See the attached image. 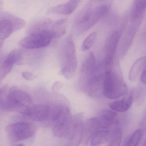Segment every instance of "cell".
I'll return each mask as SVG.
<instances>
[{
	"label": "cell",
	"mask_w": 146,
	"mask_h": 146,
	"mask_svg": "<svg viewBox=\"0 0 146 146\" xmlns=\"http://www.w3.org/2000/svg\"><path fill=\"white\" fill-rule=\"evenodd\" d=\"M33 103V100L30 94L16 87H13L9 90L0 108L5 111H16L22 114Z\"/></svg>",
	"instance_id": "obj_1"
},
{
	"label": "cell",
	"mask_w": 146,
	"mask_h": 146,
	"mask_svg": "<svg viewBox=\"0 0 146 146\" xmlns=\"http://www.w3.org/2000/svg\"><path fill=\"white\" fill-rule=\"evenodd\" d=\"M112 65L104 59L96 65L92 77L87 84L84 91L92 97H99L103 94V87L107 72L111 69Z\"/></svg>",
	"instance_id": "obj_2"
},
{
	"label": "cell",
	"mask_w": 146,
	"mask_h": 146,
	"mask_svg": "<svg viewBox=\"0 0 146 146\" xmlns=\"http://www.w3.org/2000/svg\"><path fill=\"white\" fill-rule=\"evenodd\" d=\"M125 82L118 73L110 69L106 75L103 87V94L109 99H115L124 96L127 92Z\"/></svg>",
	"instance_id": "obj_3"
},
{
	"label": "cell",
	"mask_w": 146,
	"mask_h": 146,
	"mask_svg": "<svg viewBox=\"0 0 146 146\" xmlns=\"http://www.w3.org/2000/svg\"><path fill=\"white\" fill-rule=\"evenodd\" d=\"M77 61L72 36L69 35L66 40L61 60V68L63 76L67 79L74 77L77 69Z\"/></svg>",
	"instance_id": "obj_4"
},
{
	"label": "cell",
	"mask_w": 146,
	"mask_h": 146,
	"mask_svg": "<svg viewBox=\"0 0 146 146\" xmlns=\"http://www.w3.org/2000/svg\"><path fill=\"white\" fill-rule=\"evenodd\" d=\"M37 130L36 125L31 123L20 122L8 125L6 133L10 142L17 143L32 137Z\"/></svg>",
	"instance_id": "obj_5"
},
{
	"label": "cell",
	"mask_w": 146,
	"mask_h": 146,
	"mask_svg": "<svg viewBox=\"0 0 146 146\" xmlns=\"http://www.w3.org/2000/svg\"><path fill=\"white\" fill-rule=\"evenodd\" d=\"M53 39L52 35L48 32L29 33L20 41L19 44L25 49H40L48 46Z\"/></svg>",
	"instance_id": "obj_6"
},
{
	"label": "cell",
	"mask_w": 146,
	"mask_h": 146,
	"mask_svg": "<svg viewBox=\"0 0 146 146\" xmlns=\"http://www.w3.org/2000/svg\"><path fill=\"white\" fill-rule=\"evenodd\" d=\"M72 116L69 108L65 107L64 111L54 121V135L58 138H66L70 128Z\"/></svg>",
	"instance_id": "obj_7"
},
{
	"label": "cell",
	"mask_w": 146,
	"mask_h": 146,
	"mask_svg": "<svg viewBox=\"0 0 146 146\" xmlns=\"http://www.w3.org/2000/svg\"><path fill=\"white\" fill-rule=\"evenodd\" d=\"M51 110V107L47 105H31L22 114L33 121H43L49 119Z\"/></svg>",
	"instance_id": "obj_8"
},
{
	"label": "cell",
	"mask_w": 146,
	"mask_h": 146,
	"mask_svg": "<svg viewBox=\"0 0 146 146\" xmlns=\"http://www.w3.org/2000/svg\"><path fill=\"white\" fill-rule=\"evenodd\" d=\"M82 113L76 114L72 116L70 128L66 138L73 145H77L81 143L84 123Z\"/></svg>",
	"instance_id": "obj_9"
},
{
	"label": "cell",
	"mask_w": 146,
	"mask_h": 146,
	"mask_svg": "<svg viewBox=\"0 0 146 146\" xmlns=\"http://www.w3.org/2000/svg\"><path fill=\"white\" fill-rule=\"evenodd\" d=\"M96 65L94 54L90 52L83 61L80 70V83L83 91L92 77Z\"/></svg>",
	"instance_id": "obj_10"
},
{
	"label": "cell",
	"mask_w": 146,
	"mask_h": 146,
	"mask_svg": "<svg viewBox=\"0 0 146 146\" xmlns=\"http://www.w3.org/2000/svg\"><path fill=\"white\" fill-rule=\"evenodd\" d=\"M108 11L109 7L106 5H100L94 8L87 21L82 26L78 28L79 31L84 32L91 29L107 14Z\"/></svg>",
	"instance_id": "obj_11"
},
{
	"label": "cell",
	"mask_w": 146,
	"mask_h": 146,
	"mask_svg": "<svg viewBox=\"0 0 146 146\" xmlns=\"http://www.w3.org/2000/svg\"><path fill=\"white\" fill-rule=\"evenodd\" d=\"M121 33L119 31L113 32L107 39L106 44V56L105 60L110 64H113L115 54L117 49Z\"/></svg>",
	"instance_id": "obj_12"
},
{
	"label": "cell",
	"mask_w": 146,
	"mask_h": 146,
	"mask_svg": "<svg viewBox=\"0 0 146 146\" xmlns=\"http://www.w3.org/2000/svg\"><path fill=\"white\" fill-rule=\"evenodd\" d=\"M100 129L101 128L97 117H93L88 120L83 125L81 143L88 144L94 134Z\"/></svg>",
	"instance_id": "obj_13"
},
{
	"label": "cell",
	"mask_w": 146,
	"mask_h": 146,
	"mask_svg": "<svg viewBox=\"0 0 146 146\" xmlns=\"http://www.w3.org/2000/svg\"><path fill=\"white\" fill-rule=\"evenodd\" d=\"M117 113L114 111L105 110L102 111L98 118L100 128L109 129L116 124Z\"/></svg>",
	"instance_id": "obj_14"
},
{
	"label": "cell",
	"mask_w": 146,
	"mask_h": 146,
	"mask_svg": "<svg viewBox=\"0 0 146 146\" xmlns=\"http://www.w3.org/2000/svg\"><path fill=\"white\" fill-rule=\"evenodd\" d=\"M80 0H70L63 4L56 5L50 8L47 13L59 15H70L74 12L77 7Z\"/></svg>",
	"instance_id": "obj_15"
},
{
	"label": "cell",
	"mask_w": 146,
	"mask_h": 146,
	"mask_svg": "<svg viewBox=\"0 0 146 146\" xmlns=\"http://www.w3.org/2000/svg\"><path fill=\"white\" fill-rule=\"evenodd\" d=\"M134 100V92H132L127 97L119 99L110 104L111 109L115 112H123L127 111L132 106Z\"/></svg>",
	"instance_id": "obj_16"
},
{
	"label": "cell",
	"mask_w": 146,
	"mask_h": 146,
	"mask_svg": "<svg viewBox=\"0 0 146 146\" xmlns=\"http://www.w3.org/2000/svg\"><path fill=\"white\" fill-rule=\"evenodd\" d=\"M94 1V0L89 1L77 15L75 21L76 26L77 29L82 26L88 20L94 9L93 7Z\"/></svg>",
	"instance_id": "obj_17"
},
{
	"label": "cell",
	"mask_w": 146,
	"mask_h": 146,
	"mask_svg": "<svg viewBox=\"0 0 146 146\" xmlns=\"http://www.w3.org/2000/svg\"><path fill=\"white\" fill-rule=\"evenodd\" d=\"M68 20L62 19L53 21L51 33L53 38H59L66 34Z\"/></svg>",
	"instance_id": "obj_18"
},
{
	"label": "cell",
	"mask_w": 146,
	"mask_h": 146,
	"mask_svg": "<svg viewBox=\"0 0 146 146\" xmlns=\"http://www.w3.org/2000/svg\"><path fill=\"white\" fill-rule=\"evenodd\" d=\"M146 9V0H135L131 11L130 20L135 21L139 19Z\"/></svg>",
	"instance_id": "obj_19"
},
{
	"label": "cell",
	"mask_w": 146,
	"mask_h": 146,
	"mask_svg": "<svg viewBox=\"0 0 146 146\" xmlns=\"http://www.w3.org/2000/svg\"><path fill=\"white\" fill-rule=\"evenodd\" d=\"M110 129V137L108 145L109 146H117L120 145L123 137L122 130L121 128L117 125H114L112 128Z\"/></svg>",
	"instance_id": "obj_20"
},
{
	"label": "cell",
	"mask_w": 146,
	"mask_h": 146,
	"mask_svg": "<svg viewBox=\"0 0 146 146\" xmlns=\"http://www.w3.org/2000/svg\"><path fill=\"white\" fill-rule=\"evenodd\" d=\"M146 56L137 59L131 67L129 78L131 81L136 80L139 75L141 72L144 69L145 65Z\"/></svg>",
	"instance_id": "obj_21"
},
{
	"label": "cell",
	"mask_w": 146,
	"mask_h": 146,
	"mask_svg": "<svg viewBox=\"0 0 146 146\" xmlns=\"http://www.w3.org/2000/svg\"><path fill=\"white\" fill-rule=\"evenodd\" d=\"M110 129H100L93 136L91 140L93 146H100L108 142L110 137Z\"/></svg>",
	"instance_id": "obj_22"
},
{
	"label": "cell",
	"mask_w": 146,
	"mask_h": 146,
	"mask_svg": "<svg viewBox=\"0 0 146 146\" xmlns=\"http://www.w3.org/2000/svg\"><path fill=\"white\" fill-rule=\"evenodd\" d=\"M13 32V26L9 20L3 19L0 21V40L4 41Z\"/></svg>",
	"instance_id": "obj_23"
},
{
	"label": "cell",
	"mask_w": 146,
	"mask_h": 146,
	"mask_svg": "<svg viewBox=\"0 0 146 146\" xmlns=\"http://www.w3.org/2000/svg\"><path fill=\"white\" fill-rule=\"evenodd\" d=\"M14 63L9 54L7 57L0 68V79L3 80L10 73Z\"/></svg>",
	"instance_id": "obj_24"
},
{
	"label": "cell",
	"mask_w": 146,
	"mask_h": 146,
	"mask_svg": "<svg viewBox=\"0 0 146 146\" xmlns=\"http://www.w3.org/2000/svg\"><path fill=\"white\" fill-rule=\"evenodd\" d=\"M97 37V33L95 32L89 34L83 41L82 45V50L83 51L88 50L92 48L95 42Z\"/></svg>",
	"instance_id": "obj_25"
},
{
	"label": "cell",
	"mask_w": 146,
	"mask_h": 146,
	"mask_svg": "<svg viewBox=\"0 0 146 146\" xmlns=\"http://www.w3.org/2000/svg\"><path fill=\"white\" fill-rule=\"evenodd\" d=\"M143 135L142 129H139L135 131L127 143V145L136 146L139 145Z\"/></svg>",
	"instance_id": "obj_26"
},
{
	"label": "cell",
	"mask_w": 146,
	"mask_h": 146,
	"mask_svg": "<svg viewBox=\"0 0 146 146\" xmlns=\"http://www.w3.org/2000/svg\"><path fill=\"white\" fill-rule=\"evenodd\" d=\"M13 26V32L16 31L24 27L26 25L24 20L17 17H12L10 20Z\"/></svg>",
	"instance_id": "obj_27"
},
{
	"label": "cell",
	"mask_w": 146,
	"mask_h": 146,
	"mask_svg": "<svg viewBox=\"0 0 146 146\" xmlns=\"http://www.w3.org/2000/svg\"><path fill=\"white\" fill-rule=\"evenodd\" d=\"M9 87L7 85L0 88V105L6 99Z\"/></svg>",
	"instance_id": "obj_28"
},
{
	"label": "cell",
	"mask_w": 146,
	"mask_h": 146,
	"mask_svg": "<svg viewBox=\"0 0 146 146\" xmlns=\"http://www.w3.org/2000/svg\"><path fill=\"white\" fill-rule=\"evenodd\" d=\"M22 75L23 78L28 81H32L37 78V76L32 73L27 72H23Z\"/></svg>",
	"instance_id": "obj_29"
},
{
	"label": "cell",
	"mask_w": 146,
	"mask_h": 146,
	"mask_svg": "<svg viewBox=\"0 0 146 146\" xmlns=\"http://www.w3.org/2000/svg\"><path fill=\"white\" fill-rule=\"evenodd\" d=\"M141 125L144 129H146V112L141 122Z\"/></svg>",
	"instance_id": "obj_30"
},
{
	"label": "cell",
	"mask_w": 146,
	"mask_h": 146,
	"mask_svg": "<svg viewBox=\"0 0 146 146\" xmlns=\"http://www.w3.org/2000/svg\"><path fill=\"white\" fill-rule=\"evenodd\" d=\"M3 2L2 0H0V9L2 7Z\"/></svg>",
	"instance_id": "obj_31"
},
{
	"label": "cell",
	"mask_w": 146,
	"mask_h": 146,
	"mask_svg": "<svg viewBox=\"0 0 146 146\" xmlns=\"http://www.w3.org/2000/svg\"><path fill=\"white\" fill-rule=\"evenodd\" d=\"M144 146H146V140L145 141V143H144V145H143Z\"/></svg>",
	"instance_id": "obj_32"
},
{
	"label": "cell",
	"mask_w": 146,
	"mask_h": 146,
	"mask_svg": "<svg viewBox=\"0 0 146 146\" xmlns=\"http://www.w3.org/2000/svg\"><path fill=\"white\" fill-rule=\"evenodd\" d=\"M144 69H146V60L145 65V67H144Z\"/></svg>",
	"instance_id": "obj_33"
},
{
	"label": "cell",
	"mask_w": 146,
	"mask_h": 146,
	"mask_svg": "<svg viewBox=\"0 0 146 146\" xmlns=\"http://www.w3.org/2000/svg\"><path fill=\"white\" fill-rule=\"evenodd\" d=\"M96 1H104V0H96Z\"/></svg>",
	"instance_id": "obj_34"
}]
</instances>
